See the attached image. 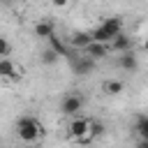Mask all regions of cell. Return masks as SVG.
I'll list each match as a JSON object with an SVG mask.
<instances>
[{
  "label": "cell",
  "instance_id": "13",
  "mask_svg": "<svg viewBox=\"0 0 148 148\" xmlns=\"http://www.w3.org/2000/svg\"><path fill=\"white\" fill-rule=\"evenodd\" d=\"M104 130H106V127H104L102 120H95V118L88 120V136H92V139H95V136H102Z\"/></svg>",
  "mask_w": 148,
  "mask_h": 148
},
{
  "label": "cell",
  "instance_id": "14",
  "mask_svg": "<svg viewBox=\"0 0 148 148\" xmlns=\"http://www.w3.org/2000/svg\"><path fill=\"white\" fill-rule=\"evenodd\" d=\"M49 44H51V49H53L56 53H60V56H67V53H69V51H67V46H65V44H62V42L56 37V32L49 37Z\"/></svg>",
  "mask_w": 148,
  "mask_h": 148
},
{
  "label": "cell",
  "instance_id": "7",
  "mask_svg": "<svg viewBox=\"0 0 148 148\" xmlns=\"http://www.w3.org/2000/svg\"><path fill=\"white\" fill-rule=\"evenodd\" d=\"M118 65H120L125 72H136V69H139V60H136V56H134L132 49H130V51H123V56L118 58Z\"/></svg>",
  "mask_w": 148,
  "mask_h": 148
},
{
  "label": "cell",
  "instance_id": "3",
  "mask_svg": "<svg viewBox=\"0 0 148 148\" xmlns=\"http://www.w3.org/2000/svg\"><path fill=\"white\" fill-rule=\"evenodd\" d=\"M81 109H83V97H81V95L72 92V95H65V97H62L60 111H62L65 116H76Z\"/></svg>",
  "mask_w": 148,
  "mask_h": 148
},
{
  "label": "cell",
  "instance_id": "2",
  "mask_svg": "<svg viewBox=\"0 0 148 148\" xmlns=\"http://www.w3.org/2000/svg\"><path fill=\"white\" fill-rule=\"evenodd\" d=\"M67 58H69V67H72V72L76 74V76H86V74H90L92 69H95V58H90L88 53L86 56H76V53H67Z\"/></svg>",
  "mask_w": 148,
  "mask_h": 148
},
{
  "label": "cell",
  "instance_id": "4",
  "mask_svg": "<svg viewBox=\"0 0 148 148\" xmlns=\"http://www.w3.org/2000/svg\"><path fill=\"white\" fill-rule=\"evenodd\" d=\"M69 136H74L76 141H86L88 136V118H79V116H72V123H69Z\"/></svg>",
  "mask_w": 148,
  "mask_h": 148
},
{
  "label": "cell",
  "instance_id": "10",
  "mask_svg": "<svg viewBox=\"0 0 148 148\" xmlns=\"http://www.w3.org/2000/svg\"><path fill=\"white\" fill-rule=\"evenodd\" d=\"M53 32H56V25L51 21H39L35 25V37H39V39H49Z\"/></svg>",
  "mask_w": 148,
  "mask_h": 148
},
{
  "label": "cell",
  "instance_id": "19",
  "mask_svg": "<svg viewBox=\"0 0 148 148\" xmlns=\"http://www.w3.org/2000/svg\"><path fill=\"white\" fill-rule=\"evenodd\" d=\"M143 49H146V51H148V39H146V42H143Z\"/></svg>",
  "mask_w": 148,
  "mask_h": 148
},
{
  "label": "cell",
  "instance_id": "18",
  "mask_svg": "<svg viewBox=\"0 0 148 148\" xmlns=\"http://www.w3.org/2000/svg\"><path fill=\"white\" fill-rule=\"evenodd\" d=\"M53 5H56V7H65V5H67V0H53Z\"/></svg>",
  "mask_w": 148,
  "mask_h": 148
},
{
  "label": "cell",
  "instance_id": "17",
  "mask_svg": "<svg viewBox=\"0 0 148 148\" xmlns=\"http://www.w3.org/2000/svg\"><path fill=\"white\" fill-rule=\"evenodd\" d=\"M9 51H12V46H9V42H7L5 37H0V56L5 58V56H9Z\"/></svg>",
  "mask_w": 148,
  "mask_h": 148
},
{
  "label": "cell",
  "instance_id": "5",
  "mask_svg": "<svg viewBox=\"0 0 148 148\" xmlns=\"http://www.w3.org/2000/svg\"><path fill=\"white\" fill-rule=\"evenodd\" d=\"M83 51H86L90 58H95V60H104V58L109 56L111 49H109V44H104V42H95V39H92V42H88V44L83 46Z\"/></svg>",
  "mask_w": 148,
  "mask_h": 148
},
{
  "label": "cell",
  "instance_id": "16",
  "mask_svg": "<svg viewBox=\"0 0 148 148\" xmlns=\"http://www.w3.org/2000/svg\"><path fill=\"white\" fill-rule=\"evenodd\" d=\"M58 58H60V53H56L51 46H49L46 51H42V62H44V65H56Z\"/></svg>",
  "mask_w": 148,
  "mask_h": 148
},
{
  "label": "cell",
  "instance_id": "9",
  "mask_svg": "<svg viewBox=\"0 0 148 148\" xmlns=\"http://www.w3.org/2000/svg\"><path fill=\"white\" fill-rule=\"evenodd\" d=\"M102 28L111 35V39L118 35V32H123V18H118V16H111V18H104L102 21Z\"/></svg>",
  "mask_w": 148,
  "mask_h": 148
},
{
  "label": "cell",
  "instance_id": "6",
  "mask_svg": "<svg viewBox=\"0 0 148 148\" xmlns=\"http://www.w3.org/2000/svg\"><path fill=\"white\" fill-rule=\"evenodd\" d=\"M109 49H111V51H116V53L130 51V49H132V37H127V35L118 32V35H116V37L109 42Z\"/></svg>",
  "mask_w": 148,
  "mask_h": 148
},
{
  "label": "cell",
  "instance_id": "12",
  "mask_svg": "<svg viewBox=\"0 0 148 148\" xmlns=\"http://www.w3.org/2000/svg\"><path fill=\"white\" fill-rule=\"evenodd\" d=\"M102 88H104V92H106V95H120V92L125 90V83H123V81H116V79H113V81H106V83H104Z\"/></svg>",
  "mask_w": 148,
  "mask_h": 148
},
{
  "label": "cell",
  "instance_id": "15",
  "mask_svg": "<svg viewBox=\"0 0 148 148\" xmlns=\"http://www.w3.org/2000/svg\"><path fill=\"white\" fill-rule=\"evenodd\" d=\"M90 37H92L95 42H104V44H109V42H111V35H109L102 25H99V28H95V30L90 32Z\"/></svg>",
  "mask_w": 148,
  "mask_h": 148
},
{
  "label": "cell",
  "instance_id": "20",
  "mask_svg": "<svg viewBox=\"0 0 148 148\" xmlns=\"http://www.w3.org/2000/svg\"><path fill=\"white\" fill-rule=\"evenodd\" d=\"M23 2H28V0H23Z\"/></svg>",
  "mask_w": 148,
  "mask_h": 148
},
{
  "label": "cell",
  "instance_id": "1",
  "mask_svg": "<svg viewBox=\"0 0 148 148\" xmlns=\"http://www.w3.org/2000/svg\"><path fill=\"white\" fill-rule=\"evenodd\" d=\"M16 132H18V139L25 141V143H32L37 141V136L42 134V123L35 118V116H21L16 120Z\"/></svg>",
  "mask_w": 148,
  "mask_h": 148
},
{
  "label": "cell",
  "instance_id": "11",
  "mask_svg": "<svg viewBox=\"0 0 148 148\" xmlns=\"http://www.w3.org/2000/svg\"><path fill=\"white\" fill-rule=\"evenodd\" d=\"M69 39H72V46H74V49H83V46H86L88 42H92L90 32H74V35H72Z\"/></svg>",
  "mask_w": 148,
  "mask_h": 148
},
{
  "label": "cell",
  "instance_id": "8",
  "mask_svg": "<svg viewBox=\"0 0 148 148\" xmlns=\"http://www.w3.org/2000/svg\"><path fill=\"white\" fill-rule=\"evenodd\" d=\"M0 76H2V79H12V81H16L21 74H18L16 65H14L9 58H0Z\"/></svg>",
  "mask_w": 148,
  "mask_h": 148
}]
</instances>
